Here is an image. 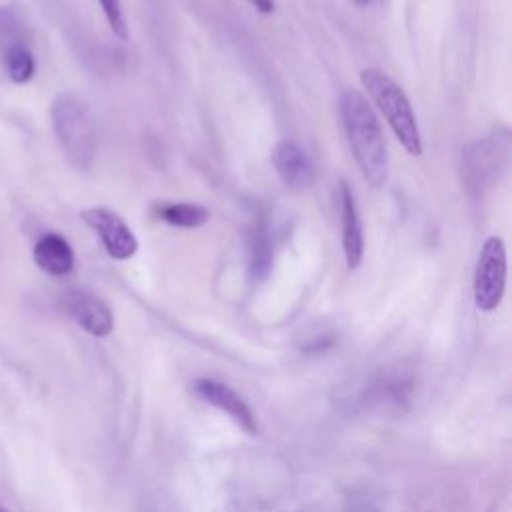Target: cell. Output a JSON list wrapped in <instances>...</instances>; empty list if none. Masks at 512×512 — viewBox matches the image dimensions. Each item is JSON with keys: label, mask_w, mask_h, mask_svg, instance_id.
Here are the masks:
<instances>
[{"label": "cell", "mask_w": 512, "mask_h": 512, "mask_svg": "<svg viewBox=\"0 0 512 512\" xmlns=\"http://www.w3.org/2000/svg\"><path fill=\"white\" fill-rule=\"evenodd\" d=\"M338 110L350 152L364 180L372 186L386 184L390 172L388 150L372 106L360 92L344 90L338 100Z\"/></svg>", "instance_id": "6da1fadb"}, {"label": "cell", "mask_w": 512, "mask_h": 512, "mask_svg": "<svg viewBox=\"0 0 512 512\" xmlns=\"http://www.w3.org/2000/svg\"><path fill=\"white\" fill-rule=\"evenodd\" d=\"M52 126L68 162L78 170H88L98 150L96 126L88 106L70 92L58 94L52 102Z\"/></svg>", "instance_id": "7a4b0ae2"}, {"label": "cell", "mask_w": 512, "mask_h": 512, "mask_svg": "<svg viewBox=\"0 0 512 512\" xmlns=\"http://www.w3.org/2000/svg\"><path fill=\"white\" fill-rule=\"evenodd\" d=\"M360 82L386 118L402 148L410 156H420L424 150L422 134L404 90L380 68H364L360 72Z\"/></svg>", "instance_id": "3957f363"}, {"label": "cell", "mask_w": 512, "mask_h": 512, "mask_svg": "<svg viewBox=\"0 0 512 512\" xmlns=\"http://www.w3.org/2000/svg\"><path fill=\"white\" fill-rule=\"evenodd\" d=\"M508 150V132H494L472 142L462 154V176L466 186L474 192L488 188L498 178L500 170H504L508 162Z\"/></svg>", "instance_id": "277c9868"}, {"label": "cell", "mask_w": 512, "mask_h": 512, "mask_svg": "<svg viewBox=\"0 0 512 512\" xmlns=\"http://www.w3.org/2000/svg\"><path fill=\"white\" fill-rule=\"evenodd\" d=\"M506 244L500 236H488L482 244L474 272V302L480 310H496L506 290Z\"/></svg>", "instance_id": "5b68a950"}, {"label": "cell", "mask_w": 512, "mask_h": 512, "mask_svg": "<svg viewBox=\"0 0 512 512\" xmlns=\"http://www.w3.org/2000/svg\"><path fill=\"white\" fill-rule=\"evenodd\" d=\"M80 216L98 234L106 252L114 260H128L136 254L138 240L120 214L104 206H94L82 210Z\"/></svg>", "instance_id": "8992f818"}, {"label": "cell", "mask_w": 512, "mask_h": 512, "mask_svg": "<svg viewBox=\"0 0 512 512\" xmlns=\"http://www.w3.org/2000/svg\"><path fill=\"white\" fill-rule=\"evenodd\" d=\"M272 166L280 180L294 190H302L314 182V162L306 148H302L296 140H278L270 154Z\"/></svg>", "instance_id": "52a82bcc"}, {"label": "cell", "mask_w": 512, "mask_h": 512, "mask_svg": "<svg viewBox=\"0 0 512 512\" xmlns=\"http://www.w3.org/2000/svg\"><path fill=\"white\" fill-rule=\"evenodd\" d=\"M194 390L204 402H208V404L216 406L218 410L226 412L248 434L258 432V424H256V418H254L252 410L228 384H224L220 380H214V378H198L194 382Z\"/></svg>", "instance_id": "ba28073f"}, {"label": "cell", "mask_w": 512, "mask_h": 512, "mask_svg": "<svg viewBox=\"0 0 512 512\" xmlns=\"http://www.w3.org/2000/svg\"><path fill=\"white\" fill-rule=\"evenodd\" d=\"M338 212L342 222V248L346 266L356 270L364 258V232L354 192L346 180H340L338 184Z\"/></svg>", "instance_id": "9c48e42d"}, {"label": "cell", "mask_w": 512, "mask_h": 512, "mask_svg": "<svg viewBox=\"0 0 512 512\" xmlns=\"http://www.w3.org/2000/svg\"><path fill=\"white\" fill-rule=\"evenodd\" d=\"M66 306L76 324L96 338H104L114 330V316L110 308L88 292H70Z\"/></svg>", "instance_id": "30bf717a"}, {"label": "cell", "mask_w": 512, "mask_h": 512, "mask_svg": "<svg viewBox=\"0 0 512 512\" xmlns=\"http://www.w3.org/2000/svg\"><path fill=\"white\" fill-rule=\"evenodd\" d=\"M34 262L50 276H66L74 268V250L60 234H44L34 246Z\"/></svg>", "instance_id": "8fae6325"}, {"label": "cell", "mask_w": 512, "mask_h": 512, "mask_svg": "<svg viewBox=\"0 0 512 512\" xmlns=\"http://www.w3.org/2000/svg\"><path fill=\"white\" fill-rule=\"evenodd\" d=\"M412 382L402 374H382L366 390V400L384 410H402L410 402Z\"/></svg>", "instance_id": "7c38bea8"}, {"label": "cell", "mask_w": 512, "mask_h": 512, "mask_svg": "<svg viewBox=\"0 0 512 512\" xmlns=\"http://www.w3.org/2000/svg\"><path fill=\"white\" fill-rule=\"evenodd\" d=\"M274 248L268 226L258 220L250 230V274L254 280H264L272 270Z\"/></svg>", "instance_id": "4fadbf2b"}, {"label": "cell", "mask_w": 512, "mask_h": 512, "mask_svg": "<svg viewBox=\"0 0 512 512\" xmlns=\"http://www.w3.org/2000/svg\"><path fill=\"white\" fill-rule=\"evenodd\" d=\"M156 218L178 228H200L208 222L210 214L204 206L192 202H166L154 208Z\"/></svg>", "instance_id": "5bb4252c"}, {"label": "cell", "mask_w": 512, "mask_h": 512, "mask_svg": "<svg viewBox=\"0 0 512 512\" xmlns=\"http://www.w3.org/2000/svg\"><path fill=\"white\" fill-rule=\"evenodd\" d=\"M26 24L12 6L0 8V56L16 46H26Z\"/></svg>", "instance_id": "9a60e30c"}, {"label": "cell", "mask_w": 512, "mask_h": 512, "mask_svg": "<svg viewBox=\"0 0 512 512\" xmlns=\"http://www.w3.org/2000/svg\"><path fill=\"white\" fill-rule=\"evenodd\" d=\"M4 64L8 70V76L16 84H24L34 76L36 62L28 46H16L4 54Z\"/></svg>", "instance_id": "2e32d148"}, {"label": "cell", "mask_w": 512, "mask_h": 512, "mask_svg": "<svg viewBox=\"0 0 512 512\" xmlns=\"http://www.w3.org/2000/svg\"><path fill=\"white\" fill-rule=\"evenodd\" d=\"M100 8L106 16V22L110 26V30L118 36V38H126L128 36V26L124 20V12H122V4L120 0H98Z\"/></svg>", "instance_id": "e0dca14e"}, {"label": "cell", "mask_w": 512, "mask_h": 512, "mask_svg": "<svg viewBox=\"0 0 512 512\" xmlns=\"http://www.w3.org/2000/svg\"><path fill=\"white\" fill-rule=\"evenodd\" d=\"M344 512H382L374 502L366 500V498H352L346 506Z\"/></svg>", "instance_id": "ac0fdd59"}, {"label": "cell", "mask_w": 512, "mask_h": 512, "mask_svg": "<svg viewBox=\"0 0 512 512\" xmlns=\"http://www.w3.org/2000/svg\"><path fill=\"white\" fill-rule=\"evenodd\" d=\"M250 4H252L260 14H272V12H274V0H250Z\"/></svg>", "instance_id": "d6986e66"}, {"label": "cell", "mask_w": 512, "mask_h": 512, "mask_svg": "<svg viewBox=\"0 0 512 512\" xmlns=\"http://www.w3.org/2000/svg\"><path fill=\"white\" fill-rule=\"evenodd\" d=\"M354 2H356V4H360V6H366V4H370L372 0H354Z\"/></svg>", "instance_id": "ffe728a7"}, {"label": "cell", "mask_w": 512, "mask_h": 512, "mask_svg": "<svg viewBox=\"0 0 512 512\" xmlns=\"http://www.w3.org/2000/svg\"><path fill=\"white\" fill-rule=\"evenodd\" d=\"M0 512H10V510H6V508H2V506H0Z\"/></svg>", "instance_id": "44dd1931"}]
</instances>
